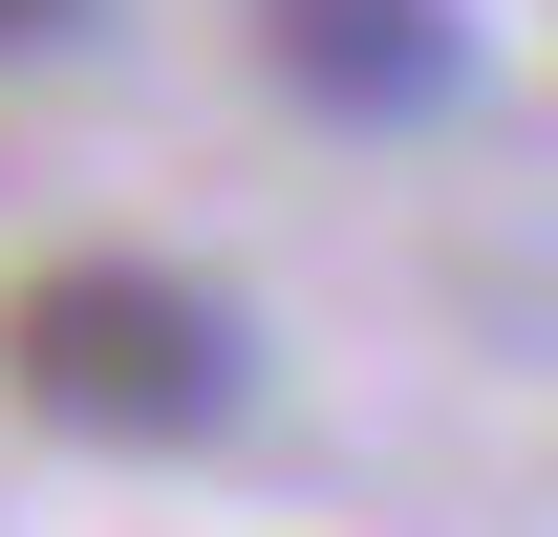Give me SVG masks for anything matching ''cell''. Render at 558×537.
Instances as JSON below:
<instances>
[{"mask_svg":"<svg viewBox=\"0 0 558 537\" xmlns=\"http://www.w3.org/2000/svg\"><path fill=\"white\" fill-rule=\"evenodd\" d=\"M0 387L86 452H194L258 408V323L172 259H44V279H0Z\"/></svg>","mask_w":558,"mask_h":537,"instance_id":"cell-1","label":"cell"},{"mask_svg":"<svg viewBox=\"0 0 558 537\" xmlns=\"http://www.w3.org/2000/svg\"><path fill=\"white\" fill-rule=\"evenodd\" d=\"M44 44H86V0H0V65H44Z\"/></svg>","mask_w":558,"mask_h":537,"instance_id":"cell-3","label":"cell"},{"mask_svg":"<svg viewBox=\"0 0 558 537\" xmlns=\"http://www.w3.org/2000/svg\"><path fill=\"white\" fill-rule=\"evenodd\" d=\"M258 65L323 130H429L473 108V0H258Z\"/></svg>","mask_w":558,"mask_h":537,"instance_id":"cell-2","label":"cell"}]
</instances>
